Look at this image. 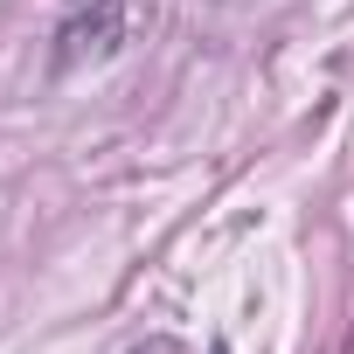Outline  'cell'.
<instances>
[{
	"instance_id": "obj_1",
	"label": "cell",
	"mask_w": 354,
	"mask_h": 354,
	"mask_svg": "<svg viewBox=\"0 0 354 354\" xmlns=\"http://www.w3.org/2000/svg\"><path fill=\"white\" fill-rule=\"evenodd\" d=\"M118 42H125V0H84L56 28V70L70 77L84 63H104V56H118Z\"/></svg>"
},
{
	"instance_id": "obj_2",
	"label": "cell",
	"mask_w": 354,
	"mask_h": 354,
	"mask_svg": "<svg viewBox=\"0 0 354 354\" xmlns=\"http://www.w3.org/2000/svg\"><path fill=\"white\" fill-rule=\"evenodd\" d=\"M139 354H181V340H153V347H139Z\"/></svg>"
},
{
	"instance_id": "obj_3",
	"label": "cell",
	"mask_w": 354,
	"mask_h": 354,
	"mask_svg": "<svg viewBox=\"0 0 354 354\" xmlns=\"http://www.w3.org/2000/svg\"><path fill=\"white\" fill-rule=\"evenodd\" d=\"M216 354H223V347H216Z\"/></svg>"
}]
</instances>
